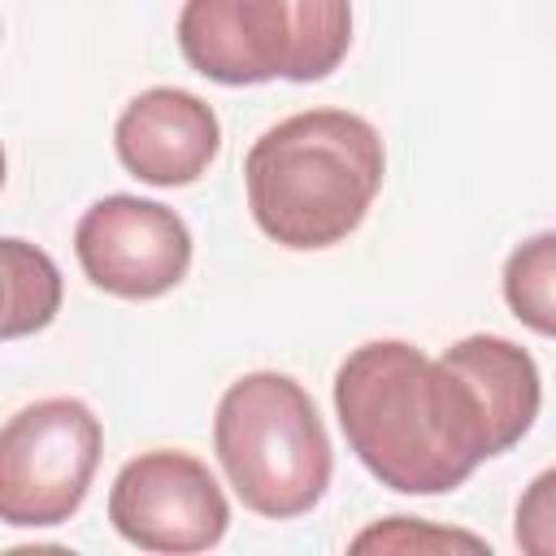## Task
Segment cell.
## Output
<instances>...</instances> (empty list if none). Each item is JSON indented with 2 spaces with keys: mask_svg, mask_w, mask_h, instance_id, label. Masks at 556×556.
<instances>
[{
  "mask_svg": "<svg viewBox=\"0 0 556 556\" xmlns=\"http://www.w3.org/2000/svg\"><path fill=\"white\" fill-rule=\"evenodd\" d=\"M334 413L365 469L404 495L452 491L495 456L469 382L400 339L361 343L343 356Z\"/></svg>",
  "mask_w": 556,
  "mask_h": 556,
  "instance_id": "cell-1",
  "label": "cell"
},
{
  "mask_svg": "<svg viewBox=\"0 0 556 556\" xmlns=\"http://www.w3.org/2000/svg\"><path fill=\"white\" fill-rule=\"evenodd\" d=\"M382 169V139L361 113L308 109L248 148V208L282 248H330L361 226Z\"/></svg>",
  "mask_w": 556,
  "mask_h": 556,
  "instance_id": "cell-2",
  "label": "cell"
},
{
  "mask_svg": "<svg viewBox=\"0 0 556 556\" xmlns=\"http://www.w3.org/2000/svg\"><path fill=\"white\" fill-rule=\"evenodd\" d=\"M213 447L243 508L300 517L330 486V434L308 391L287 374H243L213 417Z\"/></svg>",
  "mask_w": 556,
  "mask_h": 556,
  "instance_id": "cell-3",
  "label": "cell"
},
{
  "mask_svg": "<svg viewBox=\"0 0 556 556\" xmlns=\"http://www.w3.org/2000/svg\"><path fill=\"white\" fill-rule=\"evenodd\" d=\"M352 43L348 0H182L178 48L213 83H313L339 70Z\"/></svg>",
  "mask_w": 556,
  "mask_h": 556,
  "instance_id": "cell-4",
  "label": "cell"
},
{
  "mask_svg": "<svg viewBox=\"0 0 556 556\" xmlns=\"http://www.w3.org/2000/svg\"><path fill=\"white\" fill-rule=\"evenodd\" d=\"M100 417L70 395L13 413L0 430V517L61 526L78 513L100 465Z\"/></svg>",
  "mask_w": 556,
  "mask_h": 556,
  "instance_id": "cell-5",
  "label": "cell"
},
{
  "mask_svg": "<svg viewBox=\"0 0 556 556\" xmlns=\"http://www.w3.org/2000/svg\"><path fill=\"white\" fill-rule=\"evenodd\" d=\"M109 521L143 552H204L226 534L230 508L200 456L143 452L113 478Z\"/></svg>",
  "mask_w": 556,
  "mask_h": 556,
  "instance_id": "cell-6",
  "label": "cell"
},
{
  "mask_svg": "<svg viewBox=\"0 0 556 556\" xmlns=\"http://www.w3.org/2000/svg\"><path fill=\"white\" fill-rule=\"evenodd\" d=\"M83 274L122 300H152L182 282L191 265L187 222L139 195H104L74 226Z\"/></svg>",
  "mask_w": 556,
  "mask_h": 556,
  "instance_id": "cell-7",
  "label": "cell"
},
{
  "mask_svg": "<svg viewBox=\"0 0 556 556\" xmlns=\"http://www.w3.org/2000/svg\"><path fill=\"white\" fill-rule=\"evenodd\" d=\"M113 143L139 182L187 187L213 165L222 126L200 96L182 87H148L122 109Z\"/></svg>",
  "mask_w": 556,
  "mask_h": 556,
  "instance_id": "cell-8",
  "label": "cell"
},
{
  "mask_svg": "<svg viewBox=\"0 0 556 556\" xmlns=\"http://www.w3.org/2000/svg\"><path fill=\"white\" fill-rule=\"evenodd\" d=\"M439 361L469 382V391L486 417L495 456L508 452L534 426L543 387H539V365L526 348H517L513 339H500V334H469V339L452 343Z\"/></svg>",
  "mask_w": 556,
  "mask_h": 556,
  "instance_id": "cell-9",
  "label": "cell"
},
{
  "mask_svg": "<svg viewBox=\"0 0 556 556\" xmlns=\"http://www.w3.org/2000/svg\"><path fill=\"white\" fill-rule=\"evenodd\" d=\"M0 265H4V321L0 334L17 339L30 330H43L61 304V274L52 265L48 252L22 243V239H4L0 243Z\"/></svg>",
  "mask_w": 556,
  "mask_h": 556,
  "instance_id": "cell-10",
  "label": "cell"
},
{
  "mask_svg": "<svg viewBox=\"0 0 556 556\" xmlns=\"http://www.w3.org/2000/svg\"><path fill=\"white\" fill-rule=\"evenodd\" d=\"M504 300L521 326L556 339V230H543L508 252Z\"/></svg>",
  "mask_w": 556,
  "mask_h": 556,
  "instance_id": "cell-11",
  "label": "cell"
},
{
  "mask_svg": "<svg viewBox=\"0 0 556 556\" xmlns=\"http://www.w3.org/2000/svg\"><path fill=\"white\" fill-rule=\"evenodd\" d=\"M513 534L526 556H556V469H543L521 491Z\"/></svg>",
  "mask_w": 556,
  "mask_h": 556,
  "instance_id": "cell-12",
  "label": "cell"
},
{
  "mask_svg": "<svg viewBox=\"0 0 556 556\" xmlns=\"http://www.w3.org/2000/svg\"><path fill=\"white\" fill-rule=\"evenodd\" d=\"M369 547H465V552H482L486 543L473 534H456V530L447 534V530L413 526V517H391L387 526H374L352 543V552H369Z\"/></svg>",
  "mask_w": 556,
  "mask_h": 556,
  "instance_id": "cell-13",
  "label": "cell"
}]
</instances>
